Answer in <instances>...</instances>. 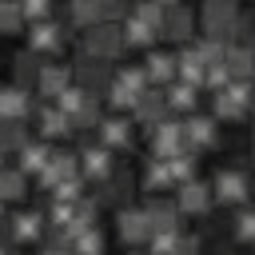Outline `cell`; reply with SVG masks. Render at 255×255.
<instances>
[{"mask_svg":"<svg viewBox=\"0 0 255 255\" xmlns=\"http://www.w3.org/2000/svg\"><path fill=\"white\" fill-rule=\"evenodd\" d=\"M120 52H124L120 24H96V28H88V36H84V56H92V60H112V56H120Z\"/></svg>","mask_w":255,"mask_h":255,"instance_id":"2","label":"cell"},{"mask_svg":"<svg viewBox=\"0 0 255 255\" xmlns=\"http://www.w3.org/2000/svg\"><path fill=\"white\" fill-rule=\"evenodd\" d=\"M195 100H199V88H187V84H179V80L163 92V104H167V108H179V112H195Z\"/></svg>","mask_w":255,"mask_h":255,"instance_id":"24","label":"cell"},{"mask_svg":"<svg viewBox=\"0 0 255 255\" xmlns=\"http://www.w3.org/2000/svg\"><path fill=\"white\" fill-rule=\"evenodd\" d=\"M143 187H147V191H163V187H171L167 159H151V163H147V171H143Z\"/></svg>","mask_w":255,"mask_h":255,"instance_id":"32","label":"cell"},{"mask_svg":"<svg viewBox=\"0 0 255 255\" xmlns=\"http://www.w3.org/2000/svg\"><path fill=\"white\" fill-rule=\"evenodd\" d=\"M28 143V128L24 124H0V155L4 151H20Z\"/></svg>","mask_w":255,"mask_h":255,"instance_id":"33","label":"cell"},{"mask_svg":"<svg viewBox=\"0 0 255 255\" xmlns=\"http://www.w3.org/2000/svg\"><path fill=\"white\" fill-rule=\"evenodd\" d=\"M68 16H72V24H80V28L104 24V20H100V0H76V4L68 8Z\"/></svg>","mask_w":255,"mask_h":255,"instance_id":"27","label":"cell"},{"mask_svg":"<svg viewBox=\"0 0 255 255\" xmlns=\"http://www.w3.org/2000/svg\"><path fill=\"white\" fill-rule=\"evenodd\" d=\"M36 76H40V60H36L32 52H20V56H16V88L28 92V88L36 84Z\"/></svg>","mask_w":255,"mask_h":255,"instance_id":"30","label":"cell"},{"mask_svg":"<svg viewBox=\"0 0 255 255\" xmlns=\"http://www.w3.org/2000/svg\"><path fill=\"white\" fill-rule=\"evenodd\" d=\"M235 20H239L235 0H207V4H203V36H207V40L227 44V40L235 36Z\"/></svg>","mask_w":255,"mask_h":255,"instance_id":"1","label":"cell"},{"mask_svg":"<svg viewBox=\"0 0 255 255\" xmlns=\"http://www.w3.org/2000/svg\"><path fill=\"white\" fill-rule=\"evenodd\" d=\"M131 195V175L124 167H116L108 179H104V191H100V203H124Z\"/></svg>","mask_w":255,"mask_h":255,"instance_id":"20","label":"cell"},{"mask_svg":"<svg viewBox=\"0 0 255 255\" xmlns=\"http://www.w3.org/2000/svg\"><path fill=\"white\" fill-rule=\"evenodd\" d=\"M48 155H52V147L48 143H24L20 147V175H28V171H40L44 163H48Z\"/></svg>","mask_w":255,"mask_h":255,"instance_id":"25","label":"cell"},{"mask_svg":"<svg viewBox=\"0 0 255 255\" xmlns=\"http://www.w3.org/2000/svg\"><path fill=\"white\" fill-rule=\"evenodd\" d=\"M191 24H195V16H191L187 4H163V24H159L163 36H171V40H191Z\"/></svg>","mask_w":255,"mask_h":255,"instance_id":"10","label":"cell"},{"mask_svg":"<svg viewBox=\"0 0 255 255\" xmlns=\"http://www.w3.org/2000/svg\"><path fill=\"white\" fill-rule=\"evenodd\" d=\"M211 195L223 199V203H243L247 199V175L239 167H219L215 183H211Z\"/></svg>","mask_w":255,"mask_h":255,"instance_id":"6","label":"cell"},{"mask_svg":"<svg viewBox=\"0 0 255 255\" xmlns=\"http://www.w3.org/2000/svg\"><path fill=\"white\" fill-rule=\"evenodd\" d=\"M151 151H155V159H171V155H179V151H183V131H179V124L159 120V124L151 128Z\"/></svg>","mask_w":255,"mask_h":255,"instance_id":"7","label":"cell"},{"mask_svg":"<svg viewBox=\"0 0 255 255\" xmlns=\"http://www.w3.org/2000/svg\"><path fill=\"white\" fill-rule=\"evenodd\" d=\"M120 36H124V44H151V40H155V32H151V28H147L135 12H128V16H124Z\"/></svg>","mask_w":255,"mask_h":255,"instance_id":"23","label":"cell"},{"mask_svg":"<svg viewBox=\"0 0 255 255\" xmlns=\"http://www.w3.org/2000/svg\"><path fill=\"white\" fill-rule=\"evenodd\" d=\"M0 255H8V247H0Z\"/></svg>","mask_w":255,"mask_h":255,"instance_id":"46","label":"cell"},{"mask_svg":"<svg viewBox=\"0 0 255 255\" xmlns=\"http://www.w3.org/2000/svg\"><path fill=\"white\" fill-rule=\"evenodd\" d=\"M235 235H239V239H251V235H255V211L243 207V211L235 215Z\"/></svg>","mask_w":255,"mask_h":255,"instance_id":"42","label":"cell"},{"mask_svg":"<svg viewBox=\"0 0 255 255\" xmlns=\"http://www.w3.org/2000/svg\"><path fill=\"white\" fill-rule=\"evenodd\" d=\"M20 20H32V24L48 20V4H44V0H28V4H20Z\"/></svg>","mask_w":255,"mask_h":255,"instance_id":"40","label":"cell"},{"mask_svg":"<svg viewBox=\"0 0 255 255\" xmlns=\"http://www.w3.org/2000/svg\"><path fill=\"white\" fill-rule=\"evenodd\" d=\"M44 255H72V251H68V247H48Z\"/></svg>","mask_w":255,"mask_h":255,"instance_id":"45","label":"cell"},{"mask_svg":"<svg viewBox=\"0 0 255 255\" xmlns=\"http://www.w3.org/2000/svg\"><path fill=\"white\" fill-rule=\"evenodd\" d=\"M76 88L84 92V96H96V92H104L108 88V80H112V72H108V64L104 60H92V56H76Z\"/></svg>","mask_w":255,"mask_h":255,"instance_id":"5","label":"cell"},{"mask_svg":"<svg viewBox=\"0 0 255 255\" xmlns=\"http://www.w3.org/2000/svg\"><path fill=\"white\" fill-rule=\"evenodd\" d=\"M52 195H56V203H80V179H64V183H56Z\"/></svg>","mask_w":255,"mask_h":255,"instance_id":"39","label":"cell"},{"mask_svg":"<svg viewBox=\"0 0 255 255\" xmlns=\"http://www.w3.org/2000/svg\"><path fill=\"white\" fill-rule=\"evenodd\" d=\"M227 80H231V76H227V68H223V64H207V68H203V84H211L215 92H219V88H227Z\"/></svg>","mask_w":255,"mask_h":255,"instance_id":"41","label":"cell"},{"mask_svg":"<svg viewBox=\"0 0 255 255\" xmlns=\"http://www.w3.org/2000/svg\"><path fill=\"white\" fill-rule=\"evenodd\" d=\"M247 100H251V84L247 80H227V88L215 92V116L243 120L247 116Z\"/></svg>","mask_w":255,"mask_h":255,"instance_id":"3","label":"cell"},{"mask_svg":"<svg viewBox=\"0 0 255 255\" xmlns=\"http://www.w3.org/2000/svg\"><path fill=\"white\" fill-rule=\"evenodd\" d=\"M211 207V187L199 183V179H187L179 183V199H175V211H191V215H203Z\"/></svg>","mask_w":255,"mask_h":255,"instance_id":"12","label":"cell"},{"mask_svg":"<svg viewBox=\"0 0 255 255\" xmlns=\"http://www.w3.org/2000/svg\"><path fill=\"white\" fill-rule=\"evenodd\" d=\"M4 199H24V175H20V171L0 167V203H4Z\"/></svg>","mask_w":255,"mask_h":255,"instance_id":"35","label":"cell"},{"mask_svg":"<svg viewBox=\"0 0 255 255\" xmlns=\"http://www.w3.org/2000/svg\"><path fill=\"white\" fill-rule=\"evenodd\" d=\"M68 84H72V72H68L64 64H40V76H36L40 96H52V100H56Z\"/></svg>","mask_w":255,"mask_h":255,"instance_id":"15","label":"cell"},{"mask_svg":"<svg viewBox=\"0 0 255 255\" xmlns=\"http://www.w3.org/2000/svg\"><path fill=\"white\" fill-rule=\"evenodd\" d=\"M131 112H135V120H139V124H151V128H155V124H159V120L167 116L163 92H151V88H147V92H143V96H139V100L131 104Z\"/></svg>","mask_w":255,"mask_h":255,"instance_id":"18","label":"cell"},{"mask_svg":"<svg viewBox=\"0 0 255 255\" xmlns=\"http://www.w3.org/2000/svg\"><path fill=\"white\" fill-rule=\"evenodd\" d=\"M40 128H44V135H72V120H68V116H60L56 108L40 112Z\"/></svg>","mask_w":255,"mask_h":255,"instance_id":"34","label":"cell"},{"mask_svg":"<svg viewBox=\"0 0 255 255\" xmlns=\"http://www.w3.org/2000/svg\"><path fill=\"white\" fill-rule=\"evenodd\" d=\"M171 255H199V239L195 235H179L175 247H171Z\"/></svg>","mask_w":255,"mask_h":255,"instance_id":"43","label":"cell"},{"mask_svg":"<svg viewBox=\"0 0 255 255\" xmlns=\"http://www.w3.org/2000/svg\"><path fill=\"white\" fill-rule=\"evenodd\" d=\"M139 255H147V251H139Z\"/></svg>","mask_w":255,"mask_h":255,"instance_id":"47","label":"cell"},{"mask_svg":"<svg viewBox=\"0 0 255 255\" xmlns=\"http://www.w3.org/2000/svg\"><path fill=\"white\" fill-rule=\"evenodd\" d=\"M135 16H139V20H143L155 36H159V24H163V4H139V8H135Z\"/></svg>","mask_w":255,"mask_h":255,"instance_id":"38","label":"cell"},{"mask_svg":"<svg viewBox=\"0 0 255 255\" xmlns=\"http://www.w3.org/2000/svg\"><path fill=\"white\" fill-rule=\"evenodd\" d=\"M143 76H147V80H171V76H175V56H171V52H151Z\"/></svg>","mask_w":255,"mask_h":255,"instance_id":"28","label":"cell"},{"mask_svg":"<svg viewBox=\"0 0 255 255\" xmlns=\"http://www.w3.org/2000/svg\"><path fill=\"white\" fill-rule=\"evenodd\" d=\"M20 4H8V0H0V32L8 36V32H20Z\"/></svg>","mask_w":255,"mask_h":255,"instance_id":"37","label":"cell"},{"mask_svg":"<svg viewBox=\"0 0 255 255\" xmlns=\"http://www.w3.org/2000/svg\"><path fill=\"white\" fill-rule=\"evenodd\" d=\"M64 179H76V155H72V151H52L48 163L40 167V183H44V187H56V183H64Z\"/></svg>","mask_w":255,"mask_h":255,"instance_id":"11","label":"cell"},{"mask_svg":"<svg viewBox=\"0 0 255 255\" xmlns=\"http://www.w3.org/2000/svg\"><path fill=\"white\" fill-rule=\"evenodd\" d=\"M68 251H72V255H104V235H100L96 227L76 231V235H72V243H68Z\"/></svg>","mask_w":255,"mask_h":255,"instance_id":"26","label":"cell"},{"mask_svg":"<svg viewBox=\"0 0 255 255\" xmlns=\"http://www.w3.org/2000/svg\"><path fill=\"white\" fill-rule=\"evenodd\" d=\"M92 124L100 128V108H96V100H88V104H84V108L72 116V131H88Z\"/></svg>","mask_w":255,"mask_h":255,"instance_id":"36","label":"cell"},{"mask_svg":"<svg viewBox=\"0 0 255 255\" xmlns=\"http://www.w3.org/2000/svg\"><path fill=\"white\" fill-rule=\"evenodd\" d=\"M76 167H80L88 179H100V183H104V179L116 171V163H112V151H108V147H96V143H92V147H84V151L76 155Z\"/></svg>","mask_w":255,"mask_h":255,"instance_id":"8","label":"cell"},{"mask_svg":"<svg viewBox=\"0 0 255 255\" xmlns=\"http://www.w3.org/2000/svg\"><path fill=\"white\" fill-rule=\"evenodd\" d=\"M32 112V96L24 88H0V124H24V116Z\"/></svg>","mask_w":255,"mask_h":255,"instance_id":"9","label":"cell"},{"mask_svg":"<svg viewBox=\"0 0 255 255\" xmlns=\"http://www.w3.org/2000/svg\"><path fill=\"white\" fill-rule=\"evenodd\" d=\"M4 239H12V235H8V219L0 215V247H4Z\"/></svg>","mask_w":255,"mask_h":255,"instance_id":"44","label":"cell"},{"mask_svg":"<svg viewBox=\"0 0 255 255\" xmlns=\"http://www.w3.org/2000/svg\"><path fill=\"white\" fill-rule=\"evenodd\" d=\"M147 235H151L147 215L135 211V207H124V211H120V239H124V243H143Z\"/></svg>","mask_w":255,"mask_h":255,"instance_id":"16","label":"cell"},{"mask_svg":"<svg viewBox=\"0 0 255 255\" xmlns=\"http://www.w3.org/2000/svg\"><path fill=\"white\" fill-rule=\"evenodd\" d=\"M100 147H124L131 143V124L124 116H112V120H100Z\"/></svg>","mask_w":255,"mask_h":255,"instance_id":"19","label":"cell"},{"mask_svg":"<svg viewBox=\"0 0 255 255\" xmlns=\"http://www.w3.org/2000/svg\"><path fill=\"white\" fill-rule=\"evenodd\" d=\"M175 72H179V84H187V88H199L203 84V64H199V56L191 48H183L175 56Z\"/></svg>","mask_w":255,"mask_h":255,"instance_id":"22","label":"cell"},{"mask_svg":"<svg viewBox=\"0 0 255 255\" xmlns=\"http://www.w3.org/2000/svg\"><path fill=\"white\" fill-rule=\"evenodd\" d=\"M0 207H4V203H0Z\"/></svg>","mask_w":255,"mask_h":255,"instance_id":"48","label":"cell"},{"mask_svg":"<svg viewBox=\"0 0 255 255\" xmlns=\"http://www.w3.org/2000/svg\"><path fill=\"white\" fill-rule=\"evenodd\" d=\"M40 231H44V215L40 211H20V215L8 219V235L12 239H36Z\"/></svg>","mask_w":255,"mask_h":255,"instance_id":"21","label":"cell"},{"mask_svg":"<svg viewBox=\"0 0 255 255\" xmlns=\"http://www.w3.org/2000/svg\"><path fill=\"white\" fill-rule=\"evenodd\" d=\"M143 215H147L151 231H179V211H175L171 199H159V195H155V199L143 207Z\"/></svg>","mask_w":255,"mask_h":255,"instance_id":"14","label":"cell"},{"mask_svg":"<svg viewBox=\"0 0 255 255\" xmlns=\"http://www.w3.org/2000/svg\"><path fill=\"white\" fill-rule=\"evenodd\" d=\"M167 171H171V183H187V179H195V151H179V155H171L167 159Z\"/></svg>","mask_w":255,"mask_h":255,"instance_id":"29","label":"cell"},{"mask_svg":"<svg viewBox=\"0 0 255 255\" xmlns=\"http://www.w3.org/2000/svg\"><path fill=\"white\" fill-rule=\"evenodd\" d=\"M64 36H68V32H64L56 20H40V24H32V32H28V40H32V56H36V52H48V48H60Z\"/></svg>","mask_w":255,"mask_h":255,"instance_id":"17","label":"cell"},{"mask_svg":"<svg viewBox=\"0 0 255 255\" xmlns=\"http://www.w3.org/2000/svg\"><path fill=\"white\" fill-rule=\"evenodd\" d=\"M143 92H147L143 68H124V72H116V84H112V104H116V108H131Z\"/></svg>","mask_w":255,"mask_h":255,"instance_id":"4","label":"cell"},{"mask_svg":"<svg viewBox=\"0 0 255 255\" xmlns=\"http://www.w3.org/2000/svg\"><path fill=\"white\" fill-rule=\"evenodd\" d=\"M179 131H183V143H191V151L215 143V120L211 116H187V124H179Z\"/></svg>","mask_w":255,"mask_h":255,"instance_id":"13","label":"cell"},{"mask_svg":"<svg viewBox=\"0 0 255 255\" xmlns=\"http://www.w3.org/2000/svg\"><path fill=\"white\" fill-rule=\"evenodd\" d=\"M88 100H92V96H84V92H80V88H76V84H68V88H64V92H60V96H56V112H60V116H68V120H72V116H76V112H80V108H84V104H88Z\"/></svg>","mask_w":255,"mask_h":255,"instance_id":"31","label":"cell"}]
</instances>
